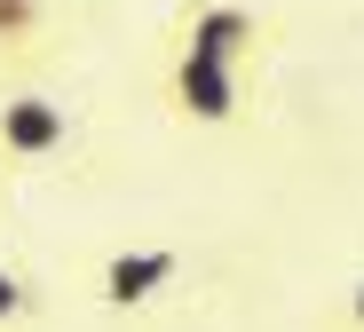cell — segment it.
I'll list each match as a JSON object with an SVG mask.
<instances>
[{
  "label": "cell",
  "mask_w": 364,
  "mask_h": 332,
  "mask_svg": "<svg viewBox=\"0 0 364 332\" xmlns=\"http://www.w3.org/2000/svg\"><path fill=\"white\" fill-rule=\"evenodd\" d=\"M182 269H191V253H182V245H119V253L95 261L87 293H95L103 316H151V309L182 285Z\"/></svg>",
  "instance_id": "cell-4"
},
{
  "label": "cell",
  "mask_w": 364,
  "mask_h": 332,
  "mask_svg": "<svg viewBox=\"0 0 364 332\" xmlns=\"http://www.w3.org/2000/svg\"><path fill=\"white\" fill-rule=\"evenodd\" d=\"M159 103L174 127H198V135H222V127L254 119V72L237 63H206V55H174L159 63Z\"/></svg>",
  "instance_id": "cell-3"
},
{
  "label": "cell",
  "mask_w": 364,
  "mask_h": 332,
  "mask_svg": "<svg viewBox=\"0 0 364 332\" xmlns=\"http://www.w3.org/2000/svg\"><path fill=\"white\" fill-rule=\"evenodd\" d=\"M32 316H40V285H32V269L0 261V332H24Z\"/></svg>",
  "instance_id": "cell-6"
},
{
  "label": "cell",
  "mask_w": 364,
  "mask_h": 332,
  "mask_svg": "<svg viewBox=\"0 0 364 332\" xmlns=\"http://www.w3.org/2000/svg\"><path fill=\"white\" fill-rule=\"evenodd\" d=\"M55 55V0H0V80L40 72Z\"/></svg>",
  "instance_id": "cell-5"
},
{
  "label": "cell",
  "mask_w": 364,
  "mask_h": 332,
  "mask_svg": "<svg viewBox=\"0 0 364 332\" xmlns=\"http://www.w3.org/2000/svg\"><path fill=\"white\" fill-rule=\"evenodd\" d=\"M174 55H206V63H237V72H262L277 48V16L254 0H174L166 24Z\"/></svg>",
  "instance_id": "cell-2"
},
{
  "label": "cell",
  "mask_w": 364,
  "mask_h": 332,
  "mask_svg": "<svg viewBox=\"0 0 364 332\" xmlns=\"http://www.w3.org/2000/svg\"><path fill=\"white\" fill-rule=\"evenodd\" d=\"M333 332H364V269L333 293Z\"/></svg>",
  "instance_id": "cell-7"
},
{
  "label": "cell",
  "mask_w": 364,
  "mask_h": 332,
  "mask_svg": "<svg viewBox=\"0 0 364 332\" xmlns=\"http://www.w3.org/2000/svg\"><path fill=\"white\" fill-rule=\"evenodd\" d=\"M80 151V119L40 72L0 80V166L9 174H55Z\"/></svg>",
  "instance_id": "cell-1"
}]
</instances>
